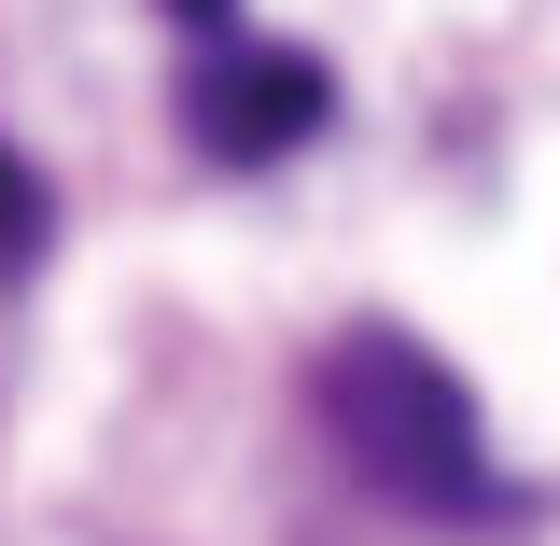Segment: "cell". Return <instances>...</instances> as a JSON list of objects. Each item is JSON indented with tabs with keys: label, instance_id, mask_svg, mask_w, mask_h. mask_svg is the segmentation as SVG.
Instances as JSON below:
<instances>
[{
	"label": "cell",
	"instance_id": "obj_1",
	"mask_svg": "<svg viewBox=\"0 0 560 546\" xmlns=\"http://www.w3.org/2000/svg\"><path fill=\"white\" fill-rule=\"evenodd\" d=\"M323 434H337V463L393 519H434V533H490V519H518V477L490 463L477 434V393L434 364L420 337H393V323H350L337 350H323Z\"/></svg>",
	"mask_w": 560,
	"mask_h": 546
},
{
	"label": "cell",
	"instance_id": "obj_2",
	"mask_svg": "<svg viewBox=\"0 0 560 546\" xmlns=\"http://www.w3.org/2000/svg\"><path fill=\"white\" fill-rule=\"evenodd\" d=\"M323 113H337V84L294 57V43H197V70H183V127H197V154H224V169L294 154Z\"/></svg>",
	"mask_w": 560,
	"mask_h": 546
},
{
	"label": "cell",
	"instance_id": "obj_3",
	"mask_svg": "<svg viewBox=\"0 0 560 546\" xmlns=\"http://www.w3.org/2000/svg\"><path fill=\"white\" fill-rule=\"evenodd\" d=\"M43 239H57V197H43V169H28V154H0V294L43 267Z\"/></svg>",
	"mask_w": 560,
	"mask_h": 546
},
{
	"label": "cell",
	"instance_id": "obj_4",
	"mask_svg": "<svg viewBox=\"0 0 560 546\" xmlns=\"http://www.w3.org/2000/svg\"><path fill=\"white\" fill-rule=\"evenodd\" d=\"M168 14H197V28H224V0H168Z\"/></svg>",
	"mask_w": 560,
	"mask_h": 546
}]
</instances>
